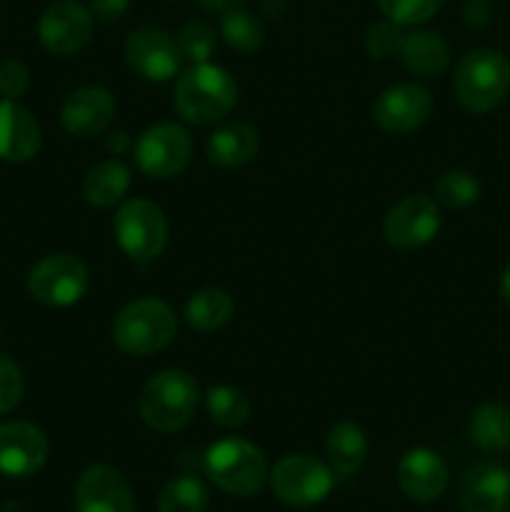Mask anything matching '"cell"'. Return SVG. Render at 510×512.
Wrapping results in <instances>:
<instances>
[{
	"instance_id": "1",
	"label": "cell",
	"mask_w": 510,
	"mask_h": 512,
	"mask_svg": "<svg viewBox=\"0 0 510 512\" xmlns=\"http://www.w3.org/2000/svg\"><path fill=\"white\" fill-rule=\"evenodd\" d=\"M238 103V83L225 68L195 63L175 83V113L188 125H213L223 120Z\"/></svg>"
},
{
	"instance_id": "2",
	"label": "cell",
	"mask_w": 510,
	"mask_h": 512,
	"mask_svg": "<svg viewBox=\"0 0 510 512\" xmlns=\"http://www.w3.org/2000/svg\"><path fill=\"white\" fill-rule=\"evenodd\" d=\"M198 408V383L185 370H160L140 390L138 410L143 423L155 433L185 428Z\"/></svg>"
},
{
	"instance_id": "3",
	"label": "cell",
	"mask_w": 510,
	"mask_h": 512,
	"mask_svg": "<svg viewBox=\"0 0 510 512\" xmlns=\"http://www.w3.org/2000/svg\"><path fill=\"white\" fill-rule=\"evenodd\" d=\"M453 90L468 113H490L510 90V60L493 48L470 50L455 68Z\"/></svg>"
},
{
	"instance_id": "4",
	"label": "cell",
	"mask_w": 510,
	"mask_h": 512,
	"mask_svg": "<svg viewBox=\"0 0 510 512\" xmlns=\"http://www.w3.org/2000/svg\"><path fill=\"white\" fill-rule=\"evenodd\" d=\"M178 335L175 310L160 298H140L125 305L113 320V343L128 355H153Z\"/></svg>"
},
{
	"instance_id": "5",
	"label": "cell",
	"mask_w": 510,
	"mask_h": 512,
	"mask_svg": "<svg viewBox=\"0 0 510 512\" xmlns=\"http://www.w3.org/2000/svg\"><path fill=\"white\" fill-rule=\"evenodd\" d=\"M203 468L223 493L250 498L260 493L268 478V460L255 443L243 438L218 440L205 453Z\"/></svg>"
},
{
	"instance_id": "6",
	"label": "cell",
	"mask_w": 510,
	"mask_h": 512,
	"mask_svg": "<svg viewBox=\"0 0 510 512\" xmlns=\"http://www.w3.org/2000/svg\"><path fill=\"white\" fill-rule=\"evenodd\" d=\"M113 233L120 250L133 260H155L168 245V218L155 203L133 198L118 208Z\"/></svg>"
},
{
	"instance_id": "7",
	"label": "cell",
	"mask_w": 510,
	"mask_h": 512,
	"mask_svg": "<svg viewBox=\"0 0 510 512\" xmlns=\"http://www.w3.org/2000/svg\"><path fill=\"white\" fill-rule=\"evenodd\" d=\"M90 273L75 255L55 253L38 260L28 273V293L48 308H68L88 293Z\"/></svg>"
},
{
	"instance_id": "8",
	"label": "cell",
	"mask_w": 510,
	"mask_h": 512,
	"mask_svg": "<svg viewBox=\"0 0 510 512\" xmlns=\"http://www.w3.org/2000/svg\"><path fill=\"white\" fill-rule=\"evenodd\" d=\"M270 488L290 508H310L333 490V470L313 455H288L270 473Z\"/></svg>"
},
{
	"instance_id": "9",
	"label": "cell",
	"mask_w": 510,
	"mask_h": 512,
	"mask_svg": "<svg viewBox=\"0 0 510 512\" xmlns=\"http://www.w3.org/2000/svg\"><path fill=\"white\" fill-rule=\"evenodd\" d=\"M190 158H193V138L183 125H150L135 143V165L145 178H175L188 168Z\"/></svg>"
},
{
	"instance_id": "10",
	"label": "cell",
	"mask_w": 510,
	"mask_h": 512,
	"mask_svg": "<svg viewBox=\"0 0 510 512\" xmlns=\"http://www.w3.org/2000/svg\"><path fill=\"white\" fill-rule=\"evenodd\" d=\"M440 230V210L430 195L413 193L393 205L385 215L383 235L390 248L418 250L428 245Z\"/></svg>"
},
{
	"instance_id": "11",
	"label": "cell",
	"mask_w": 510,
	"mask_h": 512,
	"mask_svg": "<svg viewBox=\"0 0 510 512\" xmlns=\"http://www.w3.org/2000/svg\"><path fill=\"white\" fill-rule=\"evenodd\" d=\"M375 125L390 135H405L418 130L433 113V95L418 83H398L385 88L373 100Z\"/></svg>"
},
{
	"instance_id": "12",
	"label": "cell",
	"mask_w": 510,
	"mask_h": 512,
	"mask_svg": "<svg viewBox=\"0 0 510 512\" xmlns=\"http://www.w3.org/2000/svg\"><path fill=\"white\" fill-rule=\"evenodd\" d=\"M125 60L133 73L153 83H165L178 75L183 65V55L175 38L160 28L133 30L125 40Z\"/></svg>"
},
{
	"instance_id": "13",
	"label": "cell",
	"mask_w": 510,
	"mask_h": 512,
	"mask_svg": "<svg viewBox=\"0 0 510 512\" xmlns=\"http://www.w3.org/2000/svg\"><path fill=\"white\" fill-rule=\"evenodd\" d=\"M93 35V15L75 0H58L43 10L38 20V38L53 55H73L88 45Z\"/></svg>"
},
{
	"instance_id": "14",
	"label": "cell",
	"mask_w": 510,
	"mask_h": 512,
	"mask_svg": "<svg viewBox=\"0 0 510 512\" xmlns=\"http://www.w3.org/2000/svg\"><path fill=\"white\" fill-rule=\"evenodd\" d=\"M48 460V438L25 420L0 425V473L8 478H30Z\"/></svg>"
},
{
	"instance_id": "15",
	"label": "cell",
	"mask_w": 510,
	"mask_h": 512,
	"mask_svg": "<svg viewBox=\"0 0 510 512\" xmlns=\"http://www.w3.org/2000/svg\"><path fill=\"white\" fill-rule=\"evenodd\" d=\"M78 512H135L133 488L120 470L93 465L75 483Z\"/></svg>"
},
{
	"instance_id": "16",
	"label": "cell",
	"mask_w": 510,
	"mask_h": 512,
	"mask_svg": "<svg viewBox=\"0 0 510 512\" xmlns=\"http://www.w3.org/2000/svg\"><path fill=\"white\" fill-rule=\"evenodd\" d=\"M115 115V100L108 88L103 85H85V88L73 90L65 98L60 120L63 128L75 138H93L100 135Z\"/></svg>"
},
{
	"instance_id": "17",
	"label": "cell",
	"mask_w": 510,
	"mask_h": 512,
	"mask_svg": "<svg viewBox=\"0 0 510 512\" xmlns=\"http://www.w3.org/2000/svg\"><path fill=\"white\" fill-rule=\"evenodd\" d=\"M460 505L465 512H503L510 500V473L495 463H475L460 478Z\"/></svg>"
},
{
	"instance_id": "18",
	"label": "cell",
	"mask_w": 510,
	"mask_h": 512,
	"mask_svg": "<svg viewBox=\"0 0 510 512\" xmlns=\"http://www.w3.org/2000/svg\"><path fill=\"white\" fill-rule=\"evenodd\" d=\"M398 485L415 503H435L448 488V468L435 450L415 448L398 463Z\"/></svg>"
},
{
	"instance_id": "19",
	"label": "cell",
	"mask_w": 510,
	"mask_h": 512,
	"mask_svg": "<svg viewBox=\"0 0 510 512\" xmlns=\"http://www.w3.org/2000/svg\"><path fill=\"white\" fill-rule=\"evenodd\" d=\"M43 145L40 123L18 100H0V160L25 163L35 158Z\"/></svg>"
},
{
	"instance_id": "20",
	"label": "cell",
	"mask_w": 510,
	"mask_h": 512,
	"mask_svg": "<svg viewBox=\"0 0 510 512\" xmlns=\"http://www.w3.org/2000/svg\"><path fill=\"white\" fill-rule=\"evenodd\" d=\"M260 150L258 130L248 123H225L208 135L205 153L218 168H240L250 163Z\"/></svg>"
},
{
	"instance_id": "21",
	"label": "cell",
	"mask_w": 510,
	"mask_h": 512,
	"mask_svg": "<svg viewBox=\"0 0 510 512\" xmlns=\"http://www.w3.org/2000/svg\"><path fill=\"white\" fill-rule=\"evenodd\" d=\"M400 60L405 68L420 78H435L443 73L450 63L448 43L440 33L433 30H415L403 38V48H400Z\"/></svg>"
},
{
	"instance_id": "22",
	"label": "cell",
	"mask_w": 510,
	"mask_h": 512,
	"mask_svg": "<svg viewBox=\"0 0 510 512\" xmlns=\"http://www.w3.org/2000/svg\"><path fill=\"white\" fill-rule=\"evenodd\" d=\"M325 453H328V465L338 475H355L365 463L368 455V440L360 425L343 420L333 425L325 440Z\"/></svg>"
},
{
	"instance_id": "23",
	"label": "cell",
	"mask_w": 510,
	"mask_h": 512,
	"mask_svg": "<svg viewBox=\"0 0 510 512\" xmlns=\"http://www.w3.org/2000/svg\"><path fill=\"white\" fill-rule=\"evenodd\" d=\"M128 188L130 170L118 158H110L93 165L83 178V195L95 208H113L115 203H120L125 198Z\"/></svg>"
},
{
	"instance_id": "24",
	"label": "cell",
	"mask_w": 510,
	"mask_h": 512,
	"mask_svg": "<svg viewBox=\"0 0 510 512\" xmlns=\"http://www.w3.org/2000/svg\"><path fill=\"white\" fill-rule=\"evenodd\" d=\"M470 440L483 453H505L510 450V408L503 403H485L470 415Z\"/></svg>"
},
{
	"instance_id": "25",
	"label": "cell",
	"mask_w": 510,
	"mask_h": 512,
	"mask_svg": "<svg viewBox=\"0 0 510 512\" xmlns=\"http://www.w3.org/2000/svg\"><path fill=\"white\" fill-rule=\"evenodd\" d=\"M235 303L230 298L228 290L223 288H203L198 293L190 295V300L185 303V323L193 330L200 333H210V330L223 328L225 323L233 315Z\"/></svg>"
},
{
	"instance_id": "26",
	"label": "cell",
	"mask_w": 510,
	"mask_h": 512,
	"mask_svg": "<svg viewBox=\"0 0 510 512\" xmlns=\"http://www.w3.org/2000/svg\"><path fill=\"white\" fill-rule=\"evenodd\" d=\"M210 505V493L198 478L180 475L168 480L158 495L160 512H205Z\"/></svg>"
},
{
	"instance_id": "27",
	"label": "cell",
	"mask_w": 510,
	"mask_h": 512,
	"mask_svg": "<svg viewBox=\"0 0 510 512\" xmlns=\"http://www.w3.org/2000/svg\"><path fill=\"white\" fill-rule=\"evenodd\" d=\"M205 405H208V415L213 418V423H218L220 428H240L248 423L250 410H253L248 395L233 385L210 388Z\"/></svg>"
},
{
	"instance_id": "28",
	"label": "cell",
	"mask_w": 510,
	"mask_h": 512,
	"mask_svg": "<svg viewBox=\"0 0 510 512\" xmlns=\"http://www.w3.org/2000/svg\"><path fill=\"white\" fill-rule=\"evenodd\" d=\"M220 35L230 48L240 50V53H255L265 40V28L260 18H255L250 10L233 8L223 13L220 20Z\"/></svg>"
},
{
	"instance_id": "29",
	"label": "cell",
	"mask_w": 510,
	"mask_h": 512,
	"mask_svg": "<svg viewBox=\"0 0 510 512\" xmlns=\"http://www.w3.org/2000/svg\"><path fill=\"white\" fill-rule=\"evenodd\" d=\"M435 200L445 208L463 210L480 200V183L468 170H448L435 180Z\"/></svg>"
},
{
	"instance_id": "30",
	"label": "cell",
	"mask_w": 510,
	"mask_h": 512,
	"mask_svg": "<svg viewBox=\"0 0 510 512\" xmlns=\"http://www.w3.org/2000/svg\"><path fill=\"white\" fill-rule=\"evenodd\" d=\"M175 43H178L183 60L195 65L210 63L218 40H215V30L210 28L208 23H203V20H188V23L178 30V35H175Z\"/></svg>"
},
{
	"instance_id": "31",
	"label": "cell",
	"mask_w": 510,
	"mask_h": 512,
	"mask_svg": "<svg viewBox=\"0 0 510 512\" xmlns=\"http://www.w3.org/2000/svg\"><path fill=\"white\" fill-rule=\"evenodd\" d=\"M383 15L393 23L403 25H420L433 18L440 10L443 0H375Z\"/></svg>"
},
{
	"instance_id": "32",
	"label": "cell",
	"mask_w": 510,
	"mask_h": 512,
	"mask_svg": "<svg viewBox=\"0 0 510 512\" xmlns=\"http://www.w3.org/2000/svg\"><path fill=\"white\" fill-rule=\"evenodd\" d=\"M405 33H400V25L393 20H380L373 23L365 33V50H368L370 58L375 60H388L400 55L403 48Z\"/></svg>"
},
{
	"instance_id": "33",
	"label": "cell",
	"mask_w": 510,
	"mask_h": 512,
	"mask_svg": "<svg viewBox=\"0 0 510 512\" xmlns=\"http://www.w3.org/2000/svg\"><path fill=\"white\" fill-rule=\"evenodd\" d=\"M25 395V375L20 365L5 353H0V415L13 413Z\"/></svg>"
},
{
	"instance_id": "34",
	"label": "cell",
	"mask_w": 510,
	"mask_h": 512,
	"mask_svg": "<svg viewBox=\"0 0 510 512\" xmlns=\"http://www.w3.org/2000/svg\"><path fill=\"white\" fill-rule=\"evenodd\" d=\"M30 88V70L20 60H3L0 63V95L8 100H18L20 95L28 93Z\"/></svg>"
},
{
	"instance_id": "35",
	"label": "cell",
	"mask_w": 510,
	"mask_h": 512,
	"mask_svg": "<svg viewBox=\"0 0 510 512\" xmlns=\"http://www.w3.org/2000/svg\"><path fill=\"white\" fill-rule=\"evenodd\" d=\"M128 5L130 0H90L88 10L100 23H115L128 13Z\"/></svg>"
},
{
	"instance_id": "36",
	"label": "cell",
	"mask_w": 510,
	"mask_h": 512,
	"mask_svg": "<svg viewBox=\"0 0 510 512\" xmlns=\"http://www.w3.org/2000/svg\"><path fill=\"white\" fill-rule=\"evenodd\" d=\"M203 10H210V13H228V10L240 8L243 0H195Z\"/></svg>"
},
{
	"instance_id": "37",
	"label": "cell",
	"mask_w": 510,
	"mask_h": 512,
	"mask_svg": "<svg viewBox=\"0 0 510 512\" xmlns=\"http://www.w3.org/2000/svg\"><path fill=\"white\" fill-rule=\"evenodd\" d=\"M500 295H503L505 303L510 305V265L503 270V275H500Z\"/></svg>"
},
{
	"instance_id": "38",
	"label": "cell",
	"mask_w": 510,
	"mask_h": 512,
	"mask_svg": "<svg viewBox=\"0 0 510 512\" xmlns=\"http://www.w3.org/2000/svg\"><path fill=\"white\" fill-rule=\"evenodd\" d=\"M508 512H510V505H508Z\"/></svg>"
}]
</instances>
